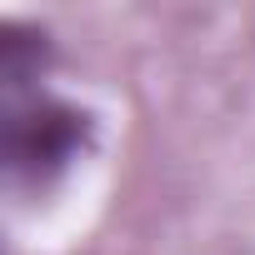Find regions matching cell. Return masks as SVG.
<instances>
[{
	"label": "cell",
	"mask_w": 255,
	"mask_h": 255,
	"mask_svg": "<svg viewBox=\"0 0 255 255\" xmlns=\"http://www.w3.org/2000/svg\"><path fill=\"white\" fill-rule=\"evenodd\" d=\"M50 60V45L40 30L30 25H5L0 30V80H5V95L20 100V90H30V80L40 75V65Z\"/></svg>",
	"instance_id": "obj_2"
},
{
	"label": "cell",
	"mask_w": 255,
	"mask_h": 255,
	"mask_svg": "<svg viewBox=\"0 0 255 255\" xmlns=\"http://www.w3.org/2000/svg\"><path fill=\"white\" fill-rule=\"evenodd\" d=\"M90 140V115L50 100V95H30V100H10L5 125H0V160H5L10 180L40 185L50 175H60L80 145Z\"/></svg>",
	"instance_id": "obj_1"
}]
</instances>
